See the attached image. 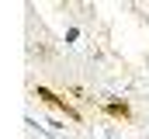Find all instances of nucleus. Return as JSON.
<instances>
[{
  "instance_id": "obj_2",
  "label": "nucleus",
  "mask_w": 149,
  "mask_h": 139,
  "mask_svg": "<svg viewBox=\"0 0 149 139\" xmlns=\"http://www.w3.org/2000/svg\"><path fill=\"white\" fill-rule=\"evenodd\" d=\"M108 111H111L114 118H128V108L125 104H108Z\"/></svg>"
},
{
  "instance_id": "obj_1",
  "label": "nucleus",
  "mask_w": 149,
  "mask_h": 139,
  "mask_svg": "<svg viewBox=\"0 0 149 139\" xmlns=\"http://www.w3.org/2000/svg\"><path fill=\"white\" fill-rule=\"evenodd\" d=\"M35 98H38V101H45V104H52V108H59V111H66L70 118H80V115H76V108L66 101V98H59V94H52V91H45V87H38Z\"/></svg>"
}]
</instances>
